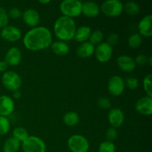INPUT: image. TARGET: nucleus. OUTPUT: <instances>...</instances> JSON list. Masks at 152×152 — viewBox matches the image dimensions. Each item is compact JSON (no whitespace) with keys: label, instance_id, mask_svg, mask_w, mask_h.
I'll return each instance as SVG.
<instances>
[{"label":"nucleus","instance_id":"nucleus-41","mask_svg":"<svg viewBox=\"0 0 152 152\" xmlns=\"http://www.w3.org/2000/svg\"><path fill=\"white\" fill-rule=\"evenodd\" d=\"M147 63L149 64L150 66H151L152 65V57L151 56H150L149 57H148V61H147Z\"/></svg>","mask_w":152,"mask_h":152},{"label":"nucleus","instance_id":"nucleus-31","mask_svg":"<svg viewBox=\"0 0 152 152\" xmlns=\"http://www.w3.org/2000/svg\"><path fill=\"white\" fill-rule=\"evenodd\" d=\"M125 86L131 91L136 90L139 87V81L135 77H129L125 80Z\"/></svg>","mask_w":152,"mask_h":152},{"label":"nucleus","instance_id":"nucleus-40","mask_svg":"<svg viewBox=\"0 0 152 152\" xmlns=\"http://www.w3.org/2000/svg\"><path fill=\"white\" fill-rule=\"evenodd\" d=\"M50 2V0H39V3H40V4H49Z\"/></svg>","mask_w":152,"mask_h":152},{"label":"nucleus","instance_id":"nucleus-22","mask_svg":"<svg viewBox=\"0 0 152 152\" xmlns=\"http://www.w3.org/2000/svg\"><path fill=\"white\" fill-rule=\"evenodd\" d=\"M21 146V142L13 138L9 137L3 144V152H18Z\"/></svg>","mask_w":152,"mask_h":152},{"label":"nucleus","instance_id":"nucleus-7","mask_svg":"<svg viewBox=\"0 0 152 152\" xmlns=\"http://www.w3.org/2000/svg\"><path fill=\"white\" fill-rule=\"evenodd\" d=\"M23 152H45V142L37 136H29L28 139L22 142Z\"/></svg>","mask_w":152,"mask_h":152},{"label":"nucleus","instance_id":"nucleus-16","mask_svg":"<svg viewBox=\"0 0 152 152\" xmlns=\"http://www.w3.org/2000/svg\"><path fill=\"white\" fill-rule=\"evenodd\" d=\"M152 16L151 14L145 16L138 23V31L141 37H151L152 36Z\"/></svg>","mask_w":152,"mask_h":152},{"label":"nucleus","instance_id":"nucleus-3","mask_svg":"<svg viewBox=\"0 0 152 152\" xmlns=\"http://www.w3.org/2000/svg\"><path fill=\"white\" fill-rule=\"evenodd\" d=\"M83 2L79 0H64L59 4V10L62 16L66 17H77L82 13Z\"/></svg>","mask_w":152,"mask_h":152},{"label":"nucleus","instance_id":"nucleus-28","mask_svg":"<svg viewBox=\"0 0 152 152\" xmlns=\"http://www.w3.org/2000/svg\"><path fill=\"white\" fill-rule=\"evenodd\" d=\"M10 129V120L7 117L0 116V136L7 134Z\"/></svg>","mask_w":152,"mask_h":152},{"label":"nucleus","instance_id":"nucleus-11","mask_svg":"<svg viewBox=\"0 0 152 152\" xmlns=\"http://www.w3.org/2000/svg\"><path fill=\"white\" fill-rule=\"evenodd\" d=\"M134 108L140 114L151 116L152 114V97L145 96L140 98L135 103Z\"/></svg>","mask_w":152,"mask_h":152},{"label":"nucleus","instance_id":"nucleus-26","mask_svg":"<svg viewBox=\"0 0 152 152\" xmlns=\"http://www.w3.org/2000/svg\"><path fill=\"white\" fill-rule=\"evenodd\" d=\"M142 38L139 34H133L128 39V44L130 48L137 49L142 45Z\"/></svg>","mask_w":152,"mask_h":152},{"label":"nucleus","instance_id":"nucleus-35","mask_svg":"<svg viewBox=\"0 0 152 152\" xmlns=\"http://www.w3.org/2000/svg\"><path fill=\"white\" fill-rule=\"evenodd\" d=\"M105 136L106 138L108 139V141L112 142L113 140L117 139V129H114L113 127H110L107 129L106 132H105Z\"/></svg>","mask_w":152,"mask_h":152},{"label":"nucleus","instance_id":"nucleus-14","mask_svg":"<svg viewBox=\"0 0 152 152\" xmlns=\"http://www.w3.org/2000/svg\"><path fill=\"white\" fill-rule=\"evenodd\" d=\"M23 22L31 28L37 27L40 22V15L35 9L29 8L22 13V16Z\"/></svg>","mask_w":152,"mask_h":152},{"label":"nucleus","instance_id":"nucleus-29","mask_svg":"<svg viewBox=\"0 0 152 152\" xmlns=\"http://www.w3.org/2000/svg\"><path fill=\"white\" fill-rule=\"evenodd\" d=\"M98 152H116V146L111 141H103L99 145Z\"/></svg>","mask_w":152,"mask_h":152},{"label":"nucleus","instance_id":"nucleus-18","mask_svg":"<svg viewBox=\"0 0 152 152\" xmlns=\"http://www.w3.org/2000/svg\"><path fill=\"white\" fill-rule=\"evenodd\" d=\"M100 8L94 1H85L82 5V13L88 18H94L99 15Z\"/></svg>","mask_w":152,"mask_h":152},{"label":"nucleus","instance_id":"nucleus-30","mask_svg":"<svg viewBox=\"0 0 152 152\" xmlns=\"http://www.w3.org/2000/svg\"><path fill=\"white\" fill-rule=\"evenodd\" d=\"M152 75L151 74H148L145 77L142 81V86L145 92L146 93V96L152 97Z\"/></svg>","mask_w":152,"mask_h":152},{"label":"nucleus","instance_id":"nucleus-4","mask_svg":"<svg viewBox=\"0 0 152 152\" xmlns=\"http://www.w3.org/2000/svg\"><path fill=\"white\" fill-rule=\"evenodd\" d=\"M67 145L71 152H88L90 148L87 138L81 134L71 135L67 141Z\"/></svg>","mask_w":152,"mask_h":152},{"label":"nucleus","instance_id":"nucleus-9","mask_svg":"<svg viewBox=\"0 0 152 152\" xmlns=\"http://www.w3.org/2000/svg\"><path fill=\"white\" fill-rule=\"evenodd\" d=\"M113 48L107 42H101L95 47L94 55L96 60L101 63L108 62L112 57Z\"/></svg>","mask_w":152,"mask_h":152},{"label":"nucleus","instance_id":"nucleus-21","mask_svg":"<svg viewBox=\"0 0 152 152\" xmlns=\"http://www.w3.org/2000/svg\"><path fill=\"white\" fill-rule=\"evenodd\" d=\"M51 50L57 56H65L69 53V46L66 42L62 41L53 42L50 45Z\"/></svg>","mask_w":152,"mask_h":152},{"label":"nucleus","instance_id":"nucleus-39","mask_svg":"<svg viewBox=\"0 0 152 152\" xmlns=\"http://www.w3.org/2000/svg\"><path fill=\"white\" fill-rule=\"evenodd\" d=\"M21 96H22V94H21L20 91H19V90L16 91H13V97H14L16 99H19V98L21 97Z\"/></svg>","mask_w":152,"mask_h":152},{"label":"nucleus","instance_id":"nucleus-10","mask_svg":"<svg viewBox=\"0 0 152 152\" xmlns=\"http://www.w3.org/2000/svg\"><path fill=\"white\" fill-rule=\"evenodd\" d=\"M1 37L4 40L10 42L18 41L22 37L20 29L13 25H7L1 31Z\"/></svg>","mask_w":152,"mask_h":152},{"label":"nucleus","instance_id":"nucleus-36","mask_svg":"<svg viewBox=\"0 0 152 152\" xmlns=\"http://www.w3.org/2000/svg\"><path fill=\"white\" fill-rule=\"evenodd\" d=\"M148 61V56L145 54H139L136 56L134 59V62L136 65H140V66H142L145 64L147 63Z\"/></svg>","mask_w":152,"mask_h":152},{"label":"nucleus","instance_id":"nucleus-23","mask_svg":"<svg viewBox=\"0 0 152 152\" xmlns=\"http://www.w3.org/2000/svg\"><path fill=\"white\" fill-rule=\"evenodd\" d=\"M80 121L79 115L74 111H68L63 116V122L66 126L69 127H73L78 124Z\"/></svg>","mask_w":152,"mask_h":152},{"label":"nucleus","instance_id":"nucleus-17","mask_svg":"<svg viewBox=\"0 0 152 152\" xmlns=\"http://www.w3.org/2000/svg\"><path fill=\"white\" fill-rule=\"evenodd\" d=\"M117 63L119 68L124 72H132L136 68L134 59L128 55H121L117 59Z\"/></svg>","mask_w":152,"mask_h":152},{"label":"nucleus","instance_id":"nucleus-2","mask_svg":"<svg viewBox=\"0 0 152 152\" xmlns=\"http://www.w3.org/2000/svg\"><path fill=\"white\" fill-rule=\"evenodd\" d=\"M77 25L74 19L62 16L58 18L53 25V33L59 41L66 42L73 39Z\"/></svg>","mask_w":152,"mask_h":152},{"label":"nucleus","instance_id":"nucleus-8","mask_svg":"<svg viewBox=\"0 0 152 152\" xmlns=\"http://www.w3.org/2000/svg\"><path fill=\"white\" fill-rule=\"evenodd\" d=\"M125 88V80L120 76H112L108 80V91L112 96H120L124 92Z\"/></svg>","mask_w":152,"mask_h":152},{"label":"nucleus","instance_id":"nucleus-19","mask_svg":"<svg viewBox=\"0 0 152 152\" xmlns=\"http://www.w3.org/2000/svg\"><path fill=\"white\" fill-rule=\"evenodd\" d=\"M94 50L95 46L88 41L81 43V45L78 46L77 49V55L79 57L86 59L94 54Z\"/></svg>","mask_w":152,"mask_h":152},{"label":"nucleus","instance_id":"nucleus-33","mask_svg":"<svg viewBox=\"0 0 152 152\" xmlns=\"http://www.w3.org/2000/svg\"><path fill=\"white\" fill-rule=\"evenodd\" d=\"M97 105L100 108L103 110L110 109L111 107V102L108 98L102 96L97 100Z\"/></svg>","mask_w":152,"mask_h":152},{"label":"nucleus","instance_id":"nucleus-20","mask_svg":"<svg viewBox=\"0 0 152 152\" xmlns=\"http://www.w3.org/2000/svg\"><path fill=\"white\" fill-rule=\"evenodd\" d=\"M91 32L92 31L90 27L83 25V26H80L78 28H77L74 39L77 42H86L89 39Z\"/></svg>","mask_w":152,"mask_h":152},{"label":"nucleus","instance_id":"nucleus-27","mask_svg":"<svg viewBox=\"0 0 152 152\" xmlns=\"http://www.w3.org/2000/svg\"><path fill=\"white\" fill-rule=\"evenodd\" d=\"M103 38V33H102L100 30H95V31H92L91 34L88 42L91 43L92 45H97L102 42Z\"/></svg>","mask_w":152,"mask_h":152},{"label":"nucleus","instance_id":"nucleus-34","mask_svg":"<svg viewBox=\"0 0 152 152\" xmlns=\"http://www.w3.org/2000/svg\"><path fill=\"white\" fill-rule=\"evenodd\" d=\"M7 14H8L9 18H11L13 19H19L22 17V12L18 7H13L9 9Z\"/></svg>","mask_w":152,"mask_h":152},{"label":"nucleus","instance_id":"nucleus-6","mask_svg":"<svg viewBox=\"0 0 152 152\" xmlns=\"http://www.w3.org/2000/svg\"><path fill=\"white\" fill-rule=\"evenodd\" d=\"M1 82L7 90L13 92L19 90L22 83L20 76L13 71H7L3 73Z\"/></svg>","mask_w":152,"mask_h":152},{"label":"nucleus","instance_id":"nucleus-5","mask_svg":"<svg viewBox=\"0 0 152 152\" xmlns=\"http://www.w3.org/2000/svg\"><path fill=\"white\" fill-rule=\"evenodd\" d=\"M101 11L108 17H117L123 11V4L119 0H107L100 6Z\"/></svg>","mask_w":152,"mask_h":152},{"label":"nucleus","instance_id":"nucleus-1","mask_svg":"<svg viewBox=\"0 0 152 152\" xmlns=\"http://www.w3.org/2000/svg\"><path fill=\"white\" fill-rule=\"evenodd\" d=\"M53 37L50 30L43 26L31 28L23 37V45L28 50L39 51L50 47Z\"/></svg>","mask_w":152,"mask_h":152},{"label":"nucleus","instance_id":"nucleus-24","mask_svg":"<svg viewBox=\"0 0 152 152\" xmlns=\"http://www.w3.org/2000/svg\"><path fill=\"white\" fill-rule=\"evenodd\" d=\"M123 10H125L127 14L131 16H135L137 15L140 11V7L139 4L135 1H128L126 4H123Z\"/></svg>","mask_w":152,"mask_h":152},{"label":"nucleus","instance_id":"nucleus-13","mask_svg":"<svg viewBox=\"0 0 152 152\" xmlns=\"http://www.w3.org/2000/svg\"><path fill=\"white\" fill-rule=\"evenodd\" d=\"M15 103L13 99L7 95L0 96V116L7 117L13 112Z\"/></svg>","mask_w":152,"mask_h":152},{"label":"nucleus","instance_id":"nucleus-12","mask_svg":"<svg viewBox=\"0 0 152 152\" xmlns=\"http://www.w3.org/2000/svg\"><path fill=\"white\" fill-rule=\"evenodd\" d=\"M108 120L111 127L117 129V128L120 127L124 123V113L120 108H111L108 112Z\"/></svg>","mask_w":152,"mask_h":152},{"label":"nucleus","instance_id":"nucleus-25","mask_svg":"<svg viewBox=\"0 0 152 152\" xmlns=\"http://www.w3.org/2000/svg\"><path fill=\"white\" fill-rule=\"evenodd\" d=\"M29 137L28 131L22 127H17L13 129V137L17 140L20 142H23Z\"/></svg>","mask_w":152,"mask_h":152},{"label":"nucleus","instance_id":"nucleus-37","mask_svg":"<svg viewBox=\"0 0 152 152\" xmlns=\"http://www.w3.org/2000/svg\"><path fill=\"white\" fill-rule=\"evenodd\" d=\"M119 42V36L118 34H115V33H113V34H110L108 37V39H107V43H108L109 45H111L112 47L113 45H115L118 43Z\"/></svg>","mask_w":152,"mask_h":152},{"label":"nucleus","instance_id":"nucleus-38","mask_svg":"<svg viewBox=\"0 0 152 152\" xmlns=\"http://www.w3.org/2000/svg\"><path fill=\"white\" fill-rule=\"evenodd\" d=\"M8 65L5 62V61L3 60L0 62V72H5L7 71Z\"/></svg>","mask_w":152,"mask_h":152},{"label":"nucleus","instance_id":"nucleus-15","mask_svg":"<svg viewBox=\"0 0 152 152\" xmlns=\"http://www.w3.org/2000/svg\"><path fill=\"white\" fill-rule=\"evenodd\" d=\"M22 53L16 47H11L6 52L4 61L8 66H16L22 61Z\"/></svg>","mask_w":152,"mask_h":152},{"label":"nucleus","instance_id":"nucleus-32","mask_svg":"<svg viewBox=\"0 0 152 152\" xmlns=\"http://www.w3.org/2000/svg\"><path fill=\"white\" fill-rule=\"evenodd\" d=\"M9 22V16L7 12L3 7L0 6V28H4Z\"/></svg>","mask_w":152,"mask_h":152}]
</instances>
